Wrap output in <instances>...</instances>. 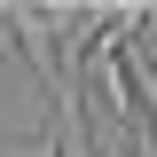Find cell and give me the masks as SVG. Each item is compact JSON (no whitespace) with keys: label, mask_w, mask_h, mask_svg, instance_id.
Returning <instances> with one entry per match:
<instances>
[{"label":"cell","mask_w":157,"mask_h":157,"mask_svg":"<svg viewBox=\"0 0 157 157\" xmlns=\"http://www.w3.org/2000/svg\"><path fill=\"white\" fill-rule=\"evenodd\" d=\"M141 110H149V126H157V94H149V102H141Z\"/></svg>","instance_id":"7a4b0ae2"},{"label":"cell","mask_w":157,"mask_h":157,"mask_svg":"<svg viewBox=\"0 0 157 157\" xmlns=\"http://www.w3.org/2000/svg\"><path fill=\"white\" fill-rule=\"evenodd\" d=\"M47 110H55V157H94V134H86V94H78V86L47 94Z\"/></svg>","instance_id":"6da1fadb"}]
</instances>
